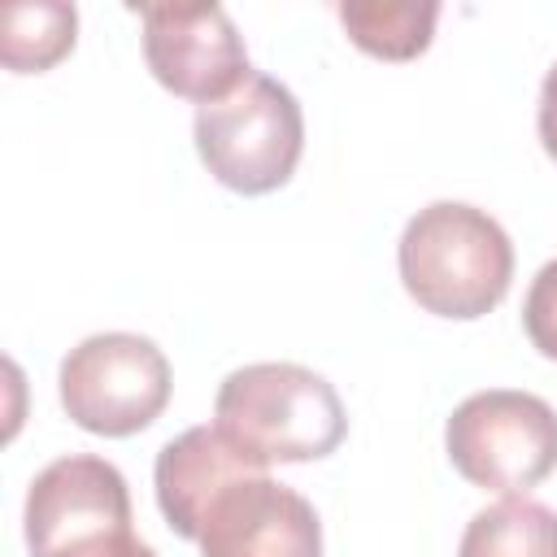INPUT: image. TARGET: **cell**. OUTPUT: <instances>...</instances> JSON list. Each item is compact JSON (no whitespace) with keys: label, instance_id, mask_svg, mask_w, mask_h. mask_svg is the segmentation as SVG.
I'll return each mask as SVG.
<instances>
[{"label":"cell","instance_id":"obj_10","mask_svg":"<svg viewBox=\"0 0 557 557\" xmlns=\"http://www.w3.org/2000/svg\"><path fill=\"white\" fill-rule=\"evenodd\" d=\"M339 22L348 39L379 61H413L431 48L440 4L435 0H344Z\"/></svg>","mask_w":557,"mask_h":557},{"label":"cell","instance_id":"obj_5","mask_svg":"<svg viewBox=\"0 0 557 557\" xmlns=\"http://www.w3.org/2000/svg\"><path fill=\"white\" fill-rule=\"evenodd\" d=\"M170 361L165 352L135 331H100L74 344L57 370L61 409L74 426L122 440L161 418L170 405Z\"/></svg>","mask_w":557,"mask_h":557},{"label":"cell","instance_id":"obj_15","mask_svg":"<svg viewBox=\"0 0 557 557\" xmlns=\"http://www.w3.org/2000/svg\"><path fill=\"white\" fill-rule=\"evenodd\" d=\"M535 131H540V144H544V152L557 161V65H553V70L544 74V83H540Z\"/></svg>","mask_w":557,"mask_h":557},{"label":"cell","instance_id":"obj_11","mask_svg":"<svg viewBox=\"0 0 557 557\" xmlns=\"http://www.w3.org/2000/svg\"><path fill=\"white\" fill-rule=\"evenodd\" d=\"M457 557H557V509L505 496L466 522Z\"/></svg>","mask_w":557,"mask_h":557},{"label":"cell","instance_id":"obj_1","mask_svg":"<svg viewBox=\"0 0 557 557\" xmlns=\"http://www.w3.org/2000/svg\"><path fill=\"white\" fill-rule=\"evenodd\" d=\"M213 426L257 466L331 457L348 435V413L326 374L296 361H252L222 379Z\"/></svg>","mask_w":557,"mask_h":557},{"label":"cell","instance_id":"obj_2","mask_svg":"<svg viewBox=\"0 0 557 557\" xmlns=\"http://www.w3.org/2000/svg\"><path fill=\"white\" fill-rule=\"evenodd\" d=\"M396 270L418 309L474 322L505 300L513 283V244L487 209L435 200L405 222Z\"/></svg>","mask_w":557,"mask_h":557},{"label":"cell","instance_id":"obj_13","mask_svg":"<svg viewBox=\"0 0 557 557\" xmlns=\"http://www.w3.org/2000/svg\"><path fill=\"white\" fill-rule=\"evenodd\" d=\"M522 331L531 339V348L548 361H557V257L544 261L527 287L522 300Z\"/></svg>","mask_w":557,"mask_h":557},{"label":"cell","instance_id":"obj_8","mask_svg":"<svg viewBox=\"0 0 557 557\" xmlns=\"http://www.w3.org/2000/svg\"><path fill=\"white\" fill-rule=\"evenodd\" d=\"M196 544L200 557H322V522L300 492L252 470L218 492Z\"/></svg>","mask_w":557,"mask_h":557},{"label":"cell","instance_id":"obj_9","mask_svg":"<svg viewBox=\"0 0 557 557\" xmlns=\"http://www.w3.org/2000/svg\"><path fill=\"white\" fill-rule=\"evenodd\" d=\"M252 470H265V466H257L239 448H231L218 426H187L157 453V466H152L161 518L170 522L174 535L196 544L200 522H205L209 505L218 500V492Z\"/></svg>","mask_w":557,"mask_h":557},{"label":"cell","instance_id":"obj_12","mask_svg":"<svg viewBox=\"0 0 557 557\" xmlns=\"http://www.w3.org/2000/svg\"><path fill=\"white\" fill-rule=\"evenodd\" d=\"M78 9L61 0L4 4L0 13V61L13 74H44L74 52Z\"/></svg>","mask_w":557,"mask_h":557},{"label":"cell","instance_id":"obj_6","mask_svg":"<svg viewBox=\"0 0 557 557\" xmlns=\"http://www.w3.org/2000/svg\"><path fill=\"white\" fill-rule=\"evenodd\" d=\"M144 61L152 78L200 104L231 96L248 74V48L222 4H144Z\"/></svg>","mask_w":557,"mask_h":557},{"label":"cell","instance_id":"obj_3","mask_svg":"<svg viewBox=\"0 0 557 557\" xmlns=\"http://www.w3.org/2000/svg\"><path fill=\"white\" fill-rule=\"evenodd\" d=\"M191 135L205 170L222 187L239 196H265L278 191L300 165L305 113L292 87L252 70L231 96L196 109Z\"/></svg>","mask_w":557,"mask_h":557},{"label":"cell","instance_id":"obj_4","mask_svg":"<svg viewBox=\"0 0 557 557\" xmlns=\"http://www.w3.org/2000/svg\"><path fill=\"white\" fill-rule=\"evenodd\" d=\"M444 453L466 483L527 496L557 470V409L518 387L474 392L448 413Z\"/></svg>","mask_w":557,"mask_h":557},{"label":"cell","instance_id":"obj_7","mask_svg":"<svg viewBox=\"0 0 557 557\" xmlns=\"http://www.w3.org/2000/svg\"><path fill=\"white\" fill-rule=\"evenodd\" d=\"M22 531L30 557H52L70 544L131 531V487L113 461L65 453L30 479Z\"/></svg>","mask_w":557,"mask_h":557},{"label":"cell","instance_id":"obj_14","mask_svg":"<svg viewBox=\"0 0 557 557\" xmlns=\"http://www.w3.org/2000/svg\"><path fill=\"white\" fill-rule=\"evenodd\" d=\"M52 557H157L135 531H113V535H96V540H83V544H70Z\"/></svg>","mask_w":557,"mask_h":557}]
</instances>
